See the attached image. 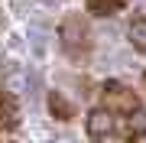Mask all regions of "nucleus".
<instances>
[{"label": "nucleus", "instance_id": "5", "mask_svg": "<svg viewBox=\"0 0 146 143\" xmlns=\"http://www.w3.org/2000/svg\"><path fill=\"white\" fill-rule=\"evenodd\" d=\"M13 127H16V104L7 91H0V133H7Z\"/></svg>", "mask_w": 146, "mask_h": 143}, {"label": "nucleus", "instance_id": "6", "mask_svg": "<svg viewBox=\"0 0 146 143\" xmlns=\"http://www.w3.org/2000/svg\"><path fill=\"white\" fill-rule=\"evenodd\" d=\"M123 3L127 0H88V13L94 16H114L123 10Z\"/></svg>", "mask_w": 146, "mask_h": 143}, {"label": "nucleus", "instance_id": "7", "mask_svg": "<svg viewBox=\"0 0 146 143\" xmlns=\"http://www.w3.org/2000/svg\"><path fill=\"white\" fill-rule=\"evenodd\" d=\"M49 111H52L58 120H72L75 117V107L62 98V91H52V94H49Z\"/></svg>", "mask_w": 146, "mask_h": 143}, {"label": "nucleus", "instance_id": "4", "mask_svg": "<svg viewBox=\"0 0 146 143\" xmlns=\"http://www.w3.org/2000/svg\"><path fill=\"white\" fill-rule=\"evenodd\" d=\"M127 36H130V46L136 49V52H146V10H136L130 16Z\"/></svg>", "mask_w": 146, "mask_h": 143}, {"label": "nucleus", "instance_id": "3", "mask_svg": "<svg viewBox=\"0 0 146 143\" xmlns=\"http://www.w3.org/2000/svg\"><path fill=\"white\" fill-rule=\"evenodd\" d=\"M101 107H107L114 114H123V117H140L143 98L130 85H123V81H104L101 85Z\"/></svg>", "mask_w": 146, "mask_h": 143}, {"label": "nucleus", "instance_id": "1", "mask_svg": "<svg viewBox=\"0 0 146 143\" xmlns=\"http://www.w3.org/2000/svg\"><path fill=\"white\" fill-rule=\"evenodd\" d=\"M84 130L91 140H140L146 137V117H123L98 104L84 120Z\"/></svg>", "mask_w": 146, "mask_h": 143}, {"label": "nucleus", "instance_id": "8", "mask_svg": "<svg viewBox=\"0 0 146 143\" xmlns=\"http://www.w3.org/2000/svg\"><path fill=\"white\" fill-rule=\"evenodd\" d=\"M143 85H146V72H143Z\"/></svg>", "mask_w": 146, "mask_h": 143}, {"label": "nucleus", "instance_id": "2", "mask_svg": "<svg viewBox=\"0 0 146 143\" xmlns=\"http://www.w3.org/2000/svg\"><path fill=\"white\" fill-rule=\"evenodd\" d=\"M58 46L75 62H81V59L91 55V46H94L91 43V26H88V20L81 13H68L62 20V26H58Z\"/></svg>", "mask_w": 146, "mask_h": 143}]
</instances>
